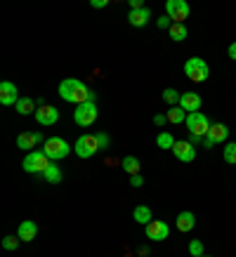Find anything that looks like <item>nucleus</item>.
I'll use <instances>...</instances> for the list:
<instances>
[{"mask_svg":"<svg viewBox=\"0 0 236 257\" xmlns=\"http://www.w3.org/2000/svg\"><path fill=\"white\" fill-rule=\"evenodd\" d=\"M19 99H22V97H19V90H17L15 83L3 80V83H0V104H3V106H15Z\"/></svg>","mask_w":236,"mask_h":257,"instance_id":"1a4fd4ad","label":"nucleus"},{"mask_svg":"<svg viewBox=\"0 0 236 257\" xmlns=\"http://www.w3.org/2000/svg\"><path fill=\"white\" fill-rule=\"evenodd\" d=\"M189 255L191 257H203V241L191 238V241H189Z\"/></svg>","mask_w":236,"mask_h":257,"instance_id":"bb28decb","label":"nucleus"},{"mask_svg":"<svg viewBox=\"0 0 236 257\" xmlns=\"http://www.w3.org/2000/svg\"><path fill=\"white\" fill-rule=\"evenodd\" d=\"M180 97L182 94L175 90V87H165L163 90V101L165 104H170V106H180Z\"/></svg>","mask_w":236,"mask_h":257,"instance_id":"393cba45","label":"nucleus"},{"mask_svg":"<svg viewBox=\"0 0 236 257\" xmlns=\"http://www.w3.org/2000/svg\"><path fill=\"white\" fill-rule=\"evenodd\" d=\"M203 257H208V255H203Z\"/></svg>","mask_w":236,"mask_h":257,"instance_id":"ea45409f","label":"nucleus"},{"mask_svg":"<svg viewBox=\"0 0 236 257\" xmlns=\"http://www.w3.org/2000/svg\"><path fill=\"white\" fill-rule=\"evenodd\" d=\"M90 5H92V8H97V10H102V8H106V0H92Z\"/></svg>","mask_w":236,"mask_h":257,"instance_id":"c9c22d12","label":"nucleus"},{"mask_svg":"<svg viewBox=\"0 0 236 257\" xmlns=\"http://www.w3.org/2000/svg\"><path fill=\"white\" fill-rule=\"evenodd\" d=\"M184 76L189 80H194V83H203L210 76V69H208V64L201 57H189L184 62Z\"/></svg>","mask_w":236,"mask_h":257,"instance_id":"7ed1b4c3","label":"nucleus"},{"mask_svg":"<svg viewBox=\"0 0 236 257\" xmlns=\"http://www.w3.org/2000/svg\"><path fill=\"white\" fill-rule=\"evenodd\" d=\"M224 163L236 165V144H227L224 147Z\"/></svg>","mask_w":236,"mask_h":257,"instance_id":"cd10ccee","label":"nucleus"},{"mask_svg":"<svg viewBox=\"0 0 236 257\" xmlns=\"http://www.w3.org/2000/svg\"><path fill=\"white\" fill-rule=\"evenodd\" d=\"M17 147L24 149V151H33V147H36V142H33V135H31V133H22L19 137H17Z\"/></svg>","mask_w":236,"mask_h":257,"instance_id":"b1692460","label":"nucleus"},{"mask_svg":"<svg viewBox=\"0 0 236 257\" xmlns=\"http://www.w3.org/2000/svg\"><path fill=\"white\" fill-rule=\"evenodd\" d=\"M180 106L187 113H196V111H201V106H203V99H201V94L196 92H184L180 97Z\"/></svg>","mask_w":236,"mask_h":257,"instance_id":"4468645a","label":"nucleus"},{"mask_svg":"<svg viewBox=\"0 0 236 257\" xmlns=\"http://www.w3.org/2000/svg\"><path fill=\"white\" fill-rule=\"evenodd\" d=\"M33 135V142H36V144H40V142H45V140H43V135H40V133H31Z\"/></svg>","mask_w":236,"mask_h":257,"instance_id":"58836bf2","label":"nucleus"},{"mask_svg":"<svg viewBox=\"0 0 236 257\" xmlns=\"http://www.w3.org/2000/svg\"><path fill=\"white\" fill-rule=\"evenodd\" d=\"M165 120H168V116H163V113H156V116H154V123L156 125H163Z\"/></svg>","mask_w":236,"mask_h":257,"instance_id":"f704fd0d","label":"nucleus"},{"mask_svg":"<svg viewBox=\"0 0 236 257\" xmlns=\"http://www.w3.org/2000/svg\"><path fill=\"white\" fill-rule=\"evenodd\" d=\"M43 151H45V156L50 161H64V158L69 156V142L62 140V137H47L45 144H43Z\"/></svg>","mask_w":236,"mask_h":257,"instance_id":"20e7f679","label":"nucleus"},{"mask_svg":"<svg viewBox=\"0 0 236 257\" xmlns=\"http://www.w3.org/2000/svg\"><path fill=\"white\" fill-rule=\"evenodd\" d=\"M189 144H203V137H198V135H189Z\"/></svg>","mask_w":236,"mask_h":257,"instance_id":"473e14b6","label":"nucleus"},{"mask_svg":"<svg viewBox=\"0 0 236 257\" xmlns=\"http://www.w3.org/2000/svg\"><path fill=\"white\" fill-rule=\"evenodd\" d=\"M203 147L205 149H212V147H215V142H212L210 137H203Z\"/></svg>","mask_w":236,"mask_h":257,"instance_id":"4c0bfd02","label":"nucleus"},{"mask_svg":"<svg viewBox=\"0 0 236 257\" xmlns=\"http://www.w3.org/2000/svg\"><path fill=\"white\" fill-rule=\"evenodd\" d=\"M133 219L137 222V224L147 226L151 222V210L147 208V205H137V208H135V212H133Z\"/></svg>","mask_w":236,"mask_h":257,"instance_id":"6ab92c4d","label":"nucleus"},{"mask_svg":"<svg viewBox=\"0 0 236 257\" xmlns=\"http://www.w3.org/2000/svg\"><path fill=\"white\" fill-rule=\"evenodd\" d=\"M173 154L177 161H182V163H191V161L196 158V149H194V144H189L187 140H182V142H175Z\"/></svg>","mask_w":236,"mask_h":257,"instance_id":"9d476101","label":"nucleus"},{"mask_svg":"<svg viewBox=\"0 0 236 257\" xmlns=\"http://www.w3.org/2000/svg\"><path fill=\"white\" fill-rule=\"evenodd\" d=\"M17 245H19V238H15V236H5L3 238V248L5 250H17Z\"/></svg>","mask_w":236,"mask_h":257,"instance_id":"c756f323","label":"nucleus"},{"mask_svg":"<svg viewBox=\"0 0 236 257\" xmlns=\"http://www.w3.org/2000/svg\"><path fill=\"white\" fill-rule=\"evenodd\" d=\"M173 19H170V17L168 15H163V17H158V22H156V26L158 29H165V31H170V26H173Z\"/></svg>","mask_w":236,"mask_h":257,"instance_id":"7c9ffc66","label":"nucleus"},{"mask_svg":"<svg viewBox=\"0 0 236 257\" xmlns=\"http://www.w3.org/2000/svg\"><path fill=\"white\" fill-rule=\"evenodd\" d=\"M189 3H184V0H168L165 3V15L170 17L175 24H184V19L189 17Z\"/></svg>","mask_w":236,"mask_h":257,"instance_id":"6e6552de","label":"nucleus"},{"mask_svg":"<svg viewBox=\"0 0 236 257\" xmlns=\"http://www.w3.org/2000/svg\"><path fill=\"white\" fill-rule=\"evenodd\" d=\"M168 234H170V226L161 219H151L147 224V238H151V241H165Z\"/></svg>","mask_w":236,"mask_h":257,"instance_id":"9b49d317","label":"nucleus"},{"mask_svg":"<svg viewBox=\"0 0 236 257\" xmlns=\"http://www.w3.org/2000/svg\"><path fill=\"white\" fill-rule=\"evenodd\" d=\"M73 151H76L78 158H92L94 154L99 151L97 137H94V135H83V137H78L76 144H73Z\"/></svg>","mask_w":236,"mask_h":257,"instance_id":"423d86ee","label":"nucleus"},{"mask_svg":"<svg viewBox=\"0 0 236 257\" xmlns=\"http://www.w3.org/2000/svg\"><path fill=\"white\" fill-rule=\"evenodd\" d=\"M121 168L128 172V175H140V170H142V165H140V161L135 156H126L123 161H121Z\"/></svg>","mask_w":236,"mask_h":257,"instance_id":"412c9836","label":"nucleus"},{"mask_svg":"<svg viewBox=\"0 0 236 257\" xmlns=\"http://www.w3.org/2000/svg\"><path fill=\"white\" fill-rule=\"evenodd\" d=\"M151 19V10L149 8H142V10H130L128 12V24L135 26V29H144Z\"/></svg>","mask_w":236,"mask_h":257,"instance_id":"ddd939ff","label":"nucleus"},{"mask_svg":"<svg viewBox=\"0 0 236 257\" xmlns=\"http://www.w3.org/2000/svg\"><path fill=\"white\" fill-rule=\"evenodd\" d=\"M168 36H170V40L180 43V40H184L189 36V31H187V26H184V24H173V26H170V31H168Z\"/></svg>","mask_w":236,"mask_h":257,"instance_id":"4be33fe9","label":"nucleus"},{"mask_svg":"<svg viewBox=\"0 0 236 257\" xmlns=\"http://www.w3.org/2000/svg\"><path fill=\"white\" fill-rule=\"evenodd\" d=\"M177 229H180L182 234H187V231H191L194 226H196V215L194 212H189V210H184V212H180L177 215Z\"/></svg>","mask_w":236,"mask_h":257,"instance_id":"f3484780","label":"nucleus"},{"mask_svg":"<svg viewBox=\"0 0 236 257\" xmlns=\"http://www.w3.org/2000/svg\"><path fill=\"white\" fill-rule=\"evenodd\" d=\"M62 170H59V165L57 163H50V168H47L45 172H43V179H45V182H50V184H59V182H62Z\"/></svg>","mask_w":236,"mask_h":257,"instance_id":"a211bd4d","label":"nucleus"},{"mask_svg":"<svg viewBox=\"0 0 236 257\" xmlns=\"http://www.w3.org/2000/svg\"><path fill=\"white\" fill-rule=\"evenodd\" d=\"M97 116H99V109L94 106V101H87V104H80L78 109H76L73 120H76L78 127H87V125H92L97 120Z\"/></svg>","mask_w":236,"mask_h":257,"instance_id":"0eeeda50","label":"nucleus"},{"mask_svg":"<svg viewBox=\"0 0 236 257\" xmlns=\"http://www.w3.org/2000/svg\"><path fill=\"white\" fill-rule=\"evenodd\" d=\"M15 111L19 113V116H29V113H33V99H29V97H22V99L15 104Z\"/></svg>","mask_w":236,"mask_h":257,"instance_id":"5701e85b","label":"nucleus"},{"mask_svg":"<svg viewBox=\"0 0 236 257\" xmlns=\"http://www.w3.org/2000/svg\"><path fill=\"white\" fill-rule=\"evenodd\" d=\"M57 90H59V97H62L64 101H69V104H78V106L94 99L92 90H90V87H87L83 80H78V78H64Z\"/></svg>","mask_w":236,"mask_h":257,"instance_id":"f257e3e1","label":"nucleus"},{"mask_svg":"<svg viewBox=\"0 0 236 257\" xmlns=\"http://www.w3.org/2000/svg\"><path fill=\"white\" fill-rule=\"evenodd\" d=\"M50 163H52V161L45 156L43 149H33V151L26 154L22 168H24V172H29V175H43V172L50 168Z\"/></svg>","mask_w":236,"mask_h":257,"instance_id":"f03ea898","label":"nucleus"},{"mask_svg":"<svg viewBox=\"0 0 236 257\" xmlns=\"http://www.w3.org/2000/svg\"><path fill=\"white\" fill-rule=\"evenodd\" d=\"M210 120L205 118V113L196 111V113H187V120H184V127L189 130V135H198V137H205L208 130H210Z\"/></svg>","mask_w":236,"mask_h":257,"instance_id":"39448f33","label":"nucleus"},{"mask_svg":"<svg viewBox=\"0 0 236 257\" xmlns=\"http://www.w3.org/2000/svg\"><path fill=\"white\" fill-rule=\"evenodd\" d=\"M144 5H142V0H130V10H142Z\"/></svg>","mask_w":236,"mask_h":257,"instance_id":"e433bc0d","label":"nucleus"},{"mask_svg":"<svg viewBox=\"0 0 236 257\" xmlns=\"http://www.w3.org/2000/svg\"><path fill=\"white\" fill-rule=\"evenodd\" d=\"M38 236V226H36V222H31V219H24L22 224H19V229H17V238L19 241H33Z\"/></svg>","mask_w":236,"mask_h":257,"instance_id":"2eb2a0df","label":"nucleus"},{"mask_svg":"<svg viewBox=\"0 0 236 257\" xmlns=\"http://www.w3.org/2000/svg\"><path fill=\"white\" fill-rule=\"evenodd\" d=\"M227 55H229V59H234V62H236V40H234V43H231V45H229Z\"/></svg>","mask_w":236,"mask_h":257,"instance_id":"72a5a7b5","label":"nucleus"},{"mask_svg":"<svg viewBox=\"0 0 236 257\" xmlns=\"http://www.w3.org/2000/svg\"><path fill=\"white\" fill-rule=\"evenodd\" d=\"M36 120L40 125H55L59 120V111L55 106H50V104H43V106L36 109Z\"/></svg>","mask_w":236,"mask_h":257,"instance_id":"f8f14e48","label":"nucleus"},{"mask_svg":"<svg viewBox=\"0 0 236 257\" xmlns=\"http://www.w3.org/2000/svg\"><path fill=\"white\" fill-rule=\"evenodd\" d=\"M205 137H210L215 144H222V142H227L229 140V127L224 123H212L210 125V130H208V135Z\"/></svg>","mask_w":236,"mask_h":257,"instance_id":"dca6fc26","label":"nucleus"},{"mask_svg":"<svg viewBox=\"0 0 236 257\" xmlns=\"http://www.w3.org/2000/svg\"><path fill=\"white\" fill-rule=\"evenodd\" d=\"M130 184H133L135 189H140L142 184H144V179H142V175H133V179H130Z\"/></svg>","mask_w":236,"mask_h":257,"instance_id":"2f4dec72","label":"nucleus"},{"mask_svg":"<svg viewBox=\"0 0 236 257\" xmlns=\"http://www.w3.org/2000/svg\"><path fill=\"white\" fill-rule=\"evenodd\" d=\"M156 147L158 149H173L175 147V137L170 133H161L156 137Z\"/></svg>","mask_w":236,"mask_h":257,"instance_id":"a878e982","label":"nucleus"},{"mask_svg":"<svg viewBox=\"0 0 236 257\" xmlns=\"http://www.w3.org/2000/svg\"><path fill=\"white\" fill-rule=\"evenodd\" d=\"M97 137V144H99V151H106V149L111 147V137L106 133H97L94 135Z\"/></svg>","mask_w":236,"mask_h":257,"instance_id":"c85d7f7f","label":"nucleus"},{"mask_svg":"<svg viewBox=\"0 0 236 257\" xmlns=\"http://www.w3.org/2000/svg\"><path fill=\"white\" fill-rule=\"evenodd\" d=\"M165 116H168V120H170V123H175V125H182V123H184V120H187V111L182 109V106H170Z\"/></svg>","mask_w":236,"mask_h":257,"instance_id":"aec40b11","label":"nucleus"}]
</instances>
